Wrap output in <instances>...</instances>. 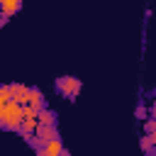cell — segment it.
Masks as SVG:
<instances>
[{
	"mask_svg": "<svg viewBox=\"0 0 156 156\" xmlns=\"http://www.w3.org/2000/svg\"><path fill=\"white\" fill-rule=\"evenodd\" d=\"M0 117H2V127L5 129H15L17 132V127L22 124V105L10 100L7 105L0 107Z\"/></svg>",
	"mask_w": 156,
	"mask_h": 156,
	"instance_id": "cell-1",
	"label": "cell"
},
{
	"mask_svg": "<svg viewBox=\"0 0 156 156\" xmlns=\"http://www.w3.org/2000/svg\"><path fill=\"white\" fill-rule=\"evenodd\" d=\"M80 80L76 78V76H61L58 80H56V90L66 98V100H76L78 98V93H80Z\"/></svg>",
	"mask_w": 156,
	"mask_h": 156,
	"instance_id": "cell-2",
	"label": "cell"
},
{
	"mask_svg": "<svg viewBox=\"0 0 156 156\" xmlns=\"http://www.w3.org/2000/svg\"><path fill=\"white\" fill-rule=\"evenodd\" d=\"M58 136V129H56V124H37V129H34V139L39 141V146L44 144V141H51V139H56Z\"/></svg>",
	"mask_w": 156,
	"mask_h": 156,
	"instance_id": "cell-3",
	"label": "cell"
},
{
	"mask_svg": "<svg viewBox=\"0 0 156 156\" xmlns=\"http://www.w3.org/2000/svg\"><path fill=\"white\" fill-rule=\"evenodd\" d=\"M63 151V144H61V136L51 139V141H44L41 146H37V156H54V154H61Z\"/></svg>",
	"mask_w": 156,
	"mask_h": 156,
	"instance_id": "cell-4",
	"label": "cell"
},
{
	"mask_svg": "<svg viewBox=\"0 0 156 156\" xmlns=\"http://www.w3.org/2000/svg\"><path fill=\"white\" fill-rule=\"evenodd\" d=\"M10 100L17 102V105H24L27 102V88L29 85H22V83H10Z\"/></svg>",
	"mask_w": 156,
	"mask_h": 156,
	"instance_id": "cell-5",
	"label": "cell"
},
{
	"mask_svg": "<svg viewBox=\"0 0 156 156\" xmlns=\"http://www.w3.org/2000/svg\"><path fill=\"white\" fill-rule=\"evenodd\" d=\"M24 105L37 107V110L46 107V105H44V93H41L39 88H27V102H24Z\"/></svg>",
	"mask_w": 156,
	"mask_h": 156,
	"instance_id": "cell-6",
	"label": "cell"
},
{
	"mask_svg": "<svg viewBox=\"0 0 156 156\" xmlns=\"http://www.w3.org/2000/svg\"><path fill=\"white\" fill-rule=\"evenodd\" d=\"M22 7V0H0V15L5 17H12L15 12H20Z\"/></svg>",
	"mask_w": 156,
	"mask_h": 156,
	"instance_id": "cell-7",
	"label": "cell"
},
{
	"mask_svg": "<svg viewBox=\"0 0 156 156\" xmlns=\"http://www.w3.org/2000/svg\"><path fill=\"white\" fill-rule=\"evenodd\" d=\"M37 124H56V115L49 107H41L37 112Z\"/></svg>",
	"mask_w": 156,
	"mask_h": 156,
	"instance_id": "cell-8",
	"label": "cell"
},
{
	"mask_svg": "<svg viewBox=\"0 0 156 156\" xmlns=\"http://www.w3.org/2000/svg\"><path fill=\"white\" fill-rule=\"evenodd\" d=\"M154 144H156V132H154V134H146V136L141 139V149H144V151H151Z\"/></svg>",
	"mask_w": 156,
	"mask_h": 156,
	"instance_id": "cell-9",
	"label": "cell"
},
{
	"mask_svg": "<svg viewBox=\"0 0 156 156\" xmlns=\"http://www.w3.org/2000/svg\"><path fill=\"white\" fill-rule=\"evenodd\" d=\"M10 102V88L7 85H0V107Z\"/></svg>",
	"mask_w": 156,
	"mask_h": 156,
	"instance_id": "cell-10",
	"label": "cell"
},
{
	"mask_svg": "<svg viewBox=\"0 0 156 156\" xmlns=\"http://www.w3.org/2000/svg\"><path fill=\"white\" fill-rule=\"evenodd\" d=\"M144 129H146V134H154V132H156V122H154V117H149V119H146Z\"/></svg>",
	"mask_w": 156,
	"mask_h": 156,
	"instance_id": "cell-11",
	"label": "cell"
},
{
	"mask_svg": "<svg viewBox=\"0 0 156 156\" xmlns=\"http://www.w3.org/2000/svg\"><path fill=\"white\" fill-rule=\"evenodd\" d=\"M144 115H146V107L139 105V107H136V117H144Z\"/></svg>",
	"mask_w": 156,
	"mask_h": 156,
	"instance_id": "cell-12",
	"label": "cell"
},
{
	"mask_svg": "<svg viewBox=\"0 0 156 156\" xmlns=\"http://www.w3.org/2000/svg\"><path fill=\"white\" fill-rule=\"evenodd\" d=\"M5 22H7V17H5V15H0V27H2Z\"/></svg>",
	"mask_w": 156,
	"mask_h": 156,
	"instance_id": "cell-13",
	"label": "cell"
},
{
	"mask_svg": "<svg viewBox=\"0 0 156 156\" xmlns=\"http://www.w3.org/2000/svg\"><path fill=\"white\" fill-rule=\"evenodd\" d=\"M54 156H68V151H66V149H63V151H61V154H54Z\"/></svg>",
	"mask_w": 156,
	"mask_h": 156,
	"instance_id": "cell-14",
	"label": "cell"
},
{
	"mask_svg": "<svg viewBox=\"0 0 156 156\" xmlns=\"http://www.w3.org/2000/svg\"><path fill=\"white\" fill-rule=\"evenodd\" d=\"M0 129H5V127H2V117H0Z\"/></svg>",
	"mask_w": 156,
	"mask_h": 156,
	"instance_id": "cell-15",
	"label": "cell"
}]
</instances>
